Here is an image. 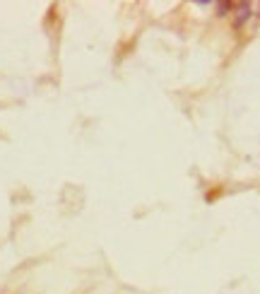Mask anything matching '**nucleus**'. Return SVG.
I'll return each mask as SVG.
<instances>
[{
	"instance_id": "f257e3e1",
	"label": "nucleus",
	"mask_w": 260,
	"mask_h": 294,
	"mask_svg": "<svg viewBox=\"0 0 260 294\" xmlns=\"http://www.w3.org/2000/svg\"><path fill=\"white\" fill-rule=\"evenodd\" d=\"M248 20H250V5L248 3H238V5H234V27L241 29Z\"/></svg>"
}]
</instances>
